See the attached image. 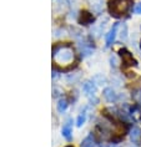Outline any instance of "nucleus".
I'll use <instances>...</instances> for the list:
<instances>
[{
    "instance_id": "f257e3e1",
    "label": "nucleus",
    "mask_w": 141,
    "mask_h": 147,
    "mask_svg": "<svg viewBox=\"0 0 141 147\" xmlns=\"http://www.w3.org/2000/svg\"><path fill=\"white\" fill-rule=\"evenodd\" d=\"M53 61L61 70H68L74 67L75 61V51L69 44H55L53 46Z\"/></svg>"
},
{
    "instance_id": "f03ea898",
    "label": "nucleus",
    "mask_w": 141,
    "mask_h": 147,
    "mask_svg": "<svg viewBox=\"0 0 141 147\" xmlns=\"http://www.w3.org/2000/svg\"><path fill=\"white\" fill-rule=\"evenodd\" d=\"M130 8H131V0H110L109 3V11L115 18L125 15Z\"/></svg>"
},
{
    "instance_id": "7ed1b4c3",
    "label": "nucleus",
    "mask_w": 141,
    "mask_h": 147,
    "mask_svg": "<svg viewBox=\"0 0 141 147\" xmlns=\"http://www.w3.org/2000/svg\"><path fill=\"white\" fill-rule=\"evenodd\" d=\"M83 91L86 96L90 97V100L91 102H94V105H96L99 102L98 97H96V85L92 82V80L91 81H85L83 84Z\"/></svg>"
},
{
    "instance_id": "20e7f679",
    "label": "nucleus",
    "mask_w": 141,
    "mask_h": 147,
    "mask_svg": "<svg viewBox=\"0 0 141 147\" xmlns=\"http://www.w3.org/2000/svg\"><path fill=\"white\" fill-rule=\"evenodd\" d=\"M119 54H120V56L122 59V64H124L125 66H136L137 65V61L132 57L131 53L127 51L126 49H121L120 51H119Z\"/></svg>"
},
{
    "instance_id": "39448f33",
    "label": "nucleus",
    "mask_w": 141,
    "mask_h": 147,
    "mask_svg": "<svg viewBox=\"0 0 141 147\" xmlns=\"http://www.w3.org/2000/svg\"><path fill=\"white\" fill-rule=\"evenodd\" d=\"M119 26H120V23H115L113 25V28L110 29V31L107 32V35H106V46H111V45H113V42L115 41V38H116Z\"/></svg>"
},
{
    "instance_id": "423d86ee",
    "label": "nucleus",
    "mask_w": 141,
    "mask_h": 147,
    "mask_svg": "<svg viewBox=\"0 0 141 147\" xmlns=\"http://www.w3.org/2000/svg\"><path fill=\"white\" fill-rule=\"evenodd\" d=\"M91 10L95 14H101L104 10V0H87Z\"/></svg>"
},
{
    "instance_id": "0eeeda50",
    "label": "nucleus",
    "mask_w": 141,
    "mask_h": 147,
    "mask_svg": "<svg viewBox=\"0 0 141 147\" xmlns=\"http://www.w3.org/2000/svg\"><path fill=\"white\" fill-rule=\"evenodd\" d=\"M102 95L105 97V100L109 102H115L117 100V94L115 92V90L113 87H105L102 91Z\"/></svg>"
},
{
    "instance_id": "6e6552de",
    "label": "nucleus",
    "mask_w": 141,
    "mask_h": 147,
    "mask_svg": "<svg viewBox=\"0 0 141 147\" xmlns=\"http://www.w3.org/2000/svg\"><path fill=\"white\" fill-rule=\"evenodd\" d=\"M92 21H94V16H92L90 13H87V11H81V13H80L79 23H80L81 25L92 24Z\"/></svg>"
},
{
    "instance_id": "1a4fd4ad",
    "label": "nucleus",
    "mask_w": 141,
    "mask_h": 147,
    "mask_svg": "<svg viewBox=\"0 0 141 147\" xmlns=\"http://www.w3.org/2000/svg\"><path fill=\"white\" fill-rule=\"evenodd\" d=\"M61 134H62V137H65L68 141H70L73 137V127H71V122H66L64 126L61 128Z\"/></svg>"
},
{
    "instance_id": "9d476101",
    "label": "nucleus",
    "mask_w": 141,
    "mask_h": 147,
    "mask_svg": "<svg viewBox=\"0 0 141 147\" xmlns=\"http://www.w3.org/2000/svg\"><path fill=\"white\" fill-rule=\"evenodd\" d=\"M130 140L132 143H139L141 142V131L137 127H132V130L130 131Z\"/></svg>"
},
{
    "instance_id": "9b49d317",
    "label": "nucleus",
    "mask_w": 141,
    "mask_h": 147,
    "mask_svg": "<svg viewBox=\"0 0 141 147\" xmlns=\"http://www.w3.org/2000/svg\"><path fill=\"white\" fill-rule=\"evenodd\" d=\"M68 106H69V102H68V100H66L65 97L60 98V100L58 101V111L60 112V113L65 112V111H66V109H68Z\"/></svg>"
},
{
    "instance_id": "f8f14e48",
    "label": "nucleus",
    "mask_w": 141,
    "mask_h": 147,
    "mask_svg": "<svg viewBox=\"0 0 141 147\" xmlns=\"http://www.w3.org/2000/svg\"><path fill=\"white\" fill-rule=\"evenodd\" d=\"M81 147H96V142H95V138L92 136H87L86 138L81 142Z\"/></svg>"
},
{
    "instance_id": "ddd939ff",
    "label": "nucleus",
    "mask_w": 141,
    "mask_h": 147,
    "mask_svg": "<svg viewBox=\"0 0 141 147\" xmlns=\"http://www.w3.org/2000/svg\"><path fill=\"white\" fill-rule=\"evenodd\" d=\"M92 82H94L95 85H105L106 79L104 78L102 75H95L94 78H92Z\"/></svg>"
},
{
    "instance_id": "4468645a",
    "label": "nucleus",
    "mask_w": 141,
    "mask_h": 147,
    "mask_svg": "<svg viewBox=\"0 0 141 147\" xmlns=\"http://www.w3.org/2000/svg\"><path fill=\"white\" fill-rule=\"evenodd\" d=\"M85 121H86V112L83 111L80 113L79 116H77V120H76V126L77 127H81L85 123Z\"/></svg>"
},
{
    "instance_id": "2eb2a0df",
    "label": "nucleus",
    "mask_w": 141,
    "mask_h": 147,
    "mask_svg": "<svg viewBox=\"0 0 141 147\" xmlns=\"http://www.w3.org/2000/svg\"><path fill=\"white\" fill-rule=\"evenodd\" d=\"M119 36H120V39L122 41H125L126 39H127V26H126L125 24L121 25V29H120V32H119Z\"/></svg>"
},
{
    "instance_id": "dca6fc26",
    "label": "nucleus",
    "mask_w": 141,
    "mask_h": 147,
    "mask_svg": "<svg viewBox=\"0 0 141 147\" xmlns=\"http://www.w3.org/2000/svg\"><path fill=\"white\" fill-rule=\"evenodd\" d=\"M110 62H111V66H114V67H116L117 66V57L113 55V56L110 57Z\"/></svg>"
},
{
    "instance_id": "f3484780",
    "label": "nucleus",
    "mask_w": 141,
    "mask_h": 147,
    "mask_svg": "<svg viewBox=\"0 0 141 147\" xmlns=\"http://www.w3.org/2000/svg\"><path fill=\"white\" fill-rule=\"evenodd\" d=\"M135 13H136V14H141V3H139V4L136 5V8H135Z\"/></svg>"
},
{
    "instance_id": "a211bd4d",
    "label": "nucleus",
    "mask_w": 141,
    "mask_h": 147,
    "mask_svg": "<svg viewBox=\"0 0 141 147\" xmlns=\"http://www.w3.org/2000/svg\"><path fill=\"white\" fill-rule=\"evenodd\" d=\"M75 1H76V0H68V3H69V4H70V5L75 4Z\"/></svg>"
},
{
    "instance_id": "6ab92c4d",
    "label": "nucleus",
    "mask_w": 141,
    "mask_h": 147,
    "mask_svg": "<svg viewBox=\"0 0 141 147\" xmlns=\"http://www.w3.org/2000/svg\"><path fill=\"white\" fill-rule=\"evenodd\" d=\"M130 147H136V146H130Z\"/></svg>"
},
{
    "instance_id": "aec40b11",
    "label": "nucleus",
    "mask_w": 141,
    "mask_h": 147,
    "mask_svg": "<svg viewBox=\"0 0 141 147\" xmlns=\"http://www.w3.org/2000/svg\"><path fill=\"white\" fill-rule=\"evenodd\" d=\"M66 147H73V146H66Z\"/></svg>"
}]
</instances>
